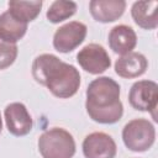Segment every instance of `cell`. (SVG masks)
<instances>
[{
    "label": "cell",
    "mask_w": 158,
    "mask_h": 158,
    "mask_svg": "<svg viewBox=\"0 0 158 158\" xmlns=\"http://www.w3.org/2000/svg\"><path fill=\"white\" fill-rule=\"evenodd\" d=\"M31 73L36 83L46 86L53 96L59 99L74 96L80 86L79 70L51 53L37 56L32 62Z\"/></svg>",
    "instance_id": "cell-1"
},
{
    "label": "cell",
    "mask_w": 158,
    "mask_h": 158,
    "mask_svg": "<svg viewBox=\"0 0 158 158\" xmlns=\"http://www.w3.org/2000/svg\"><path fill=\"white\" fill-rule=\"evenodd\" d=\"M120 94V84L110 77H98L91 80L85 91V110L89 117L101 125L118 122L123 115Z\"/></svg>",
    "instance_id": "cell-2"
},
{
    "label": "cell",
    "mask_w": 158,
    "mask_h": 158,
    "mask_svg": "<svg viewBox=\"0 0 158 158\" xmlns=\"http://www.w3.org/2000/svg\"><path fill=\"white\" fill-rule=\"evenodd\" d=\"M37 146L42 158H73L77 151L73 135L62 127H53L42 132Z\"/></svg>",
    "instance_id": "cell-3"
},
{
    "label": "cell",
    "mask_w": 158,
    "mask_h": 158,
    "mask_svg": "<svg viewBox=\"0 0 158 158\" xmlns=\"http://www.w3.org/2000/svg\"><path fill=\"white\" fill-rule=\"evenodd\" d=\"M122 141L132 152H146L156 142V127L147 118H133L123 126Z\"/></svg>",
    "instance_id": "cell-4"
},
{
    "label": "cell",
    "mask_w": 158,
    "mask_h": 158,
    "mask_svg": "<svg viewBox=\"0 0 158 158\" xmlns=\"http://www.w3.org/2000/svg\"><path fill=\"white\" fill-rule=\"evenodd\" d=\"M88 27L80 21H69L56 30L53 47L59 53H69L78 48L85 40Z\"/></svg>",
    "instance_id": "cell-5"
},
{
    "label": "cell",
    "mask_w": 158,
    "mask_h": 158,
    "mask_svg": "<svg viewBox=\"0 0 158 158\" xmlns=\"http://www.w3.org/2000/svg\"><path fill=\"white\" fill-rule=\"evenodd\" d=\"M77 62L81 69L93 75H99L111 67V58L104 46L89 43L77 54Z\"/></svg>",
    "instance_id": "cell-6"
},
{
    "label": "cell",
    "mask_w": 158,
    "mask_h": 158,
    "mask_svg": "<svg viewBox=\"0 0 158 158\" xmlns=\"http://www.w3.org/2000/svg\"><path fill=\"white\" fill-rule=\"evenodd\" d=\"M130 105L138 111H148L154 116L158 105V84L153 80H138L128 91Z\"/></svg>",
    "instance_id": "cell-7"
},
{
    "label": "cell",
    "mask_w": 158,
    "mask_h": 158,
    "mask_svg": "<svg viewBox=\"0 0 158 158\" xmlns=\"http://www.w3.org/2000/svg\"><path fill=\"white\" fill-rule=\"evenodd\" d=\"M7 131L16 137H23L32 131L33 120L27 107L22 102H10L4 110Z\"/></svg>",
    "instance_id": "cell-8"
},
{
    "label": "cell",
    "mask_w": 158,
    "mask_h": 158,
    "mask_svg": "<svg viewBox=\"0 0 158 158\" xmlns=\"http://www.w3.org/2000/svg\"><path fill=\"white\" fill-rule=\"evenodd\" d=\"M81 148L85 158H115L117 153L116 142L105 132H91L85 136Z\"/></svg>",
    "instance_id": "cell-9"
},
{
    "label": "cell",
    "mask_w": 158,
    "mask_h": 158,
    "mask_svg": "<svg viewBox=\"0 0 158 158\" xmlns=\"http://www.w3.org/2000/svg\"><path fill=\"white\" fill-rule=\"evenodd\" d=\"M148 60L139 52H130L118 57L115 62V73L123 79H135L146 73Z\"/></svg>",
    "instance_id": "cell-10"
},
{
    "label": "cell",
    "mask_w": 158,
    "mask_h": 158,
    "mask_svg": "<svg viewBox=\"0 0 158 158\" xmlns=\"http://www.w3.org/2000/svg\"><path fill=\"white\" fill-rule=\"evenodd\" d=\"M126 5L123 0H91L89 2V12L95 21L109 23L123 15Z\"/></svg>",
    "instance_id": "cell-11"
},
{
    "label": "cell",
    "mask_w": 158,
    "mask_h": 158,
    "mask_svg": "<svg viewBox=\"0 0 158 158\" xmlns=\"http://www.w3.org/2000/svg\"><path fill=\"white\" fill-rule=\"evenodd\" d=\"M107 42L110 49L114 53L123 56L133 49L137 46V35L131 26L127 25H116L114 26L107 36Z\"/></svg>",
    "instance_id": "cell-12"
},
{
    "label": "cell",
    "mask_w": 158,
    "mask_h": 158,
    "mask_svg": "<svg viewBox=\"0 0 158 158\" xmlns=\"http://www.w3.org/2000/svg\"><path fill=\"white\" fill-rule=\"evenodd\" d=\"M131 16L135 23L143 30H154L158 27V1L141 0L131 6Z\"/></svg>",
    "instance_id": "cell-13"
},
{
    "label": "cell",
    "mask_w": 158,
    "mask_h": 158,
    "mask_svg": "<svg viewBox=\"0 0 158 158\" xmlns=\"http://www.w3.org/2000/svg\"><path fill=\"white\" fill-rule=\"evenodd\" d=\"M28 23L15 17L9 10L0 15V38L5 42L16 44L27 32Z\"/></svg>",
    "instance_id": "cell-14"
},
{
    "label": "cell",
    "mask_w": 158,
    "mask_h": 158,
    "mask_svg": "<svg viewBox=\"0 0 158 158\" xmlns=\"http://www.w3.org/2000/svg\"><path fill=\"white\" fill-rule=\"evenodd\" d=\"M7 6H9V11L15 17L28 23L37 19L43 6V2L41 0H33V1L11 0L7 2Z\"/></svg>",
    "instance_id": "cell-15"
},
{
    "label": "cell",
    "mask_w": 158,
    "mask_h": 158,
    "mask_svg": "<svg viewBox=\"0 0 158 158\" xmlns=\"http://www.w3.org/2000/svg\"><path fill=\"white\" fill-rule=\"evenodd\" d=\"M77 9L78 6L74 1L56 0L49 5L46 12V17L51 23H59L70 19L77 12Z\"/></svg>",
    "instance_id": "cell-16"
},
{
    "label": "cell",
    "mask_w": 158,
    "mask_h": 158,
    "mask_svg": "<svg viewBox=\"0 0 158 158\" xmlns=\"http://www.w3.org/2000/svg\"><path fill=\"white\" fill-rule=\"evenodd\" d=\"M19 54L17 44L5 42L0 38V70H4L14 64Z\"/></svg>",
    "instance_id": "cell-17"
},
{
    "label": "cell",
    "mask_w": 158,
    "mask_h": 158,
    "mask_svg": "<svg viewBox=\"0 0 158 158\" xmlns=\"http://www.w3.org/2000/svg\"><path fill=\"white\" fill-rule=\"evenodd\" d=\"M2 131V117H1V114H0V133Z\"/></svg>",
    "instance_id": "cell-18"
}]
</instances>
